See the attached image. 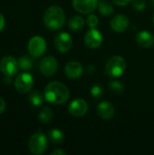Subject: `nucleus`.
Returning a JSON list of instances; mask_svg holds the SVG:
<instances>
[{"mask_svg": "<svg viewBox=\"0 0 154 155\" xmlns=\"http://www.w3.org/2000/svg\"><path fill=\"white\" fill-rule=\"evenodd\" d=\"M133 6L136 11H143L146 4L144 0H133Z\"/></svg>", "mask_w": 154, "mask_h": 155, "instance_id": "a878e982", "label": "nucleus"}, {"mask_svg": "<svg viewBox=\"0 0 154 155\" xmlns=\"http://www.w3.org/2000/svg\"><path fill=\"white\" fill-rule=\"evenodd\" d=\"M53 112L52 110L47 107V106H44L42 108L41 112L39 113L38 114V118H39V121L43 124H47V123H50L53 119Z\"/></svg>", "mask_w": 154, "mask_h": 155, "instance_id": "412c9836", "label": "nucleus"}, {"mask_svg": "<svg viewBox=\"0 0 154 155\" xmlns=\"http://www.w3.org/2000/svg\"><path fill=\"white\" fill-rule=\"evenodd\" d=\"M103 35L101 32L95 28H91L84 36V43L85 45L91 49H95L101 46L103 44Z\"/></svg>", "mask_w": 154, "mask_h": 155, "instance_id": "9b49d317", "label": "nucleus"}, {"mask_svg": "<svg viewBox=\"0 0 154 155\" xmlns=\"http://www.w3.org/2000/svg\"><path fill=\"white\" fill-rule=\"evenodd\" d=\"M45 101L53 104H63L66 103L70 97V92L66 85L64 84L54 81L49 83L44 91Z\"/></svg>", "mask_w": 154, "mask_h": 155, "instance_id": "f257e3e1", "label": "nucleus"}, {"mask_svg": "<svg viewBox=\"0 0 154 155\" xmlns=\"http://www.w3.org/2000/svg\"><path fill=\"white\" fill-rule=\"evenodd\" d=\"M28 148L31 153L34 155L43 154L47 148V139L46 136L41 133L34 134L28 141Z\"/></svg>", "mask_w": 154, "mask_h": 155, "instance_id": "20e7f679", "label": "nucleus"}, {"mask_svg": "<svg viewBox=\"0 0 154 155\" xmlns=\"http://www.w3.org/2000/svg\"><path fill=\"white\" fill-rule=\"evenodd\" d=\"M137 44L143 48H150L154 45V35L149 31L143 30L136 35Z\"/></svg>", "mask_w": 154, "mask_h": 155, "instance_id": "dca6fc26", "label": "nucleus"}, {"mask_svg": "<svg viewBox=\"0 0 154 155\" xmlns=\"http://www.w3.org/2000/svg\"><path fill=\"white\" fill-rule=\"evenodd\" d=\"M91 95L95 98V99H98L100 98L103 94V88L101 87V85L99 84H94L93 85V87L91 88Z\"/></svg>", "mask_w": 154, "mask_h": 155, "instance_id": "b1692460", "label": "nucleus"}, {"mask_svg": "<svg viewBox=\"0 0 154 155\" xmlns=\"http://www.w3.org/2000/svg\"><path fill=\"white\" fill-rule=\"evenodd\" d=\"M5 27V17L4 15L0 13V31Z\"/></svg>", "mask_w": 154, "mask_h": 155, "instance_id": "c756f323", "label": "nucleus"}, {"mask_svg": "<svg viewBox=\"0 0 154 155\" xmlns=\"http://www.w3.org/2000/svg\"><path fill=\"white\" fill-rule=\"evenodd\" d=\"M115 5H120V6H124V5H127L129 3H131L132 0H112Z\"/></svg>", "mask_w": 154, "mask_h": 155, "instance_id": "bb28decb", "label": "nucleus"}, {"mask_svg": "<svg viewBox=\"0 0 154 155\" xmlns=\"http://www.w3.org/2000/svg\"><path fill=\"white\" fill-rule=\"evenodd\" d=\"M153 23H154V16H153Z\"/></svg>", "mask_w": 154, "mask_h": 155, "instance_id": "2f4dec72", "label": "nucleus"}, {"mask_svg": "<svg viewBox=\"0 0 154 155\" xmlns=\"http://www.w3.org/2000/svg\"><path fill=\"white\" fill-rule=\"evenodd\" d=\"M73 6L81 14H90L98 6V0H73Z\"/></svg>", "mask_w": 154, "mask_h": 155, "instance_id": "f8f14e48", "label": "nucleus"}, {"mask_svg": "<svg viewBox=\"0 0 154 155\" xmlns=\"http://www.w3.org/2000/svg\"><path fill=\"white\" fill-rule=\"evenodd\" d=\"M83 72H84L83 65L77 61H71L64 67V73L66 76L71 79L79 78L83 74Z\"/></svg>", "mask_w": 154, "mask_h": 155, "instance_id": "4468645a", "label": "nucleus"}, {"mask_svg": "<svg viewBox=\"0 0 154 155\" xmlns=\"http://www.w3.org/2000/svg\"><path fill=\"white\" fill-rule=\"evenodd\" d=\"M130 25V21L128 17L124 15H117L112 18L110 25L111 28L116 33H123L125 32Z\"/></svg>", "mask_w": 154, "mask_h": 155, "instance_id": "ddd939ff", "label": "nucleus"}, {"mask_svg": "<svg viewBox=\"0 0 154 155\" xmlns=\"http://www.w3.org/2000/svg\"><path fill=\"white\" fill-rule=\"evenodd\" d=\"M44 98V96L39 91H34L29 94L28 101H29V103H30V104L32 106L38 107L43 104Z\"/></svg>", "mask_w": 154, "mask_h": 155, "instance_id": "6ab92c4d", "label": "nucleus"}, {"mask_svg": "<svg viewBox=\"0 0 154 155\" xmlns=\"http://www.w3.org/2000/svg\"><path fill=\"white\" fill-rule=\"evenodd\" d=\"M51 155H66V153L61 149H56L54 152L51 153Z\"/></svg>", "mask_w": 154, "mask_h": 155, "instance_id": "c85d7f7f", "label": "nucleus"}, {"mask_svg": "<svg viewBox=\"0 0 154 155\" xmlns=\"http://www.w3.org/2000/svg\"><path fill=\"white\" fill-rule=\"evenodd\" d=\"M151 2H152V5H154V0H151Z\"/></svg>", "mask_w": 154, "mask_h": 155, "instance_id": "7c9ffc66", "label": "nucleus"}, {"mask_svg": "<svg viewBox=\"0 0 154 155\" xmlns=\"http://www.w3.org/2000/svg\"><path fill=\"white\" fill-rule=\"evenodd\" d=\"M48 137L50 141L54 144H60L64 140V133L59 129H51L48 133Z\"/></svg>", "mask_w": 154, "mask_h": 155, "instance_id": "a211bd4d", "label": "nucleus"}, {"mask_svg": "<svg viewBox=\"0 0 154 155\" xmlns=\"http://www.w3.org/2000/svg\"><path fill=\"white\" fill-rule=\"evenodd\" d=\"M98 10L100 14L103 15H110L114 11L113 5L107 0H103L98 3Z\"/></svg>", "mask_w": 154, "mask_h": 155, "instance_id": "aec40b11", "label": "nucleus"}, {"mask_svg": "<svg viewBox=\"0 0 154 155\" xmlns=\"http://www.w3.org/2000/svg\"><path fill=\"white\" fill-rule=\"evenodd\" d=\"M68 26L72 31H79L84 26V20L82 16L74 15L72 16L68 21Z\"/></svg>", "mask_w": 154, "mask_h": 155, "instance_id": "f3484780", "label": "nucleus"}, {"mask_svg": "<svg viewBox=\"0 0 154 155\" xmlns=\"http://www.w3.org/2000/svg\"><path fill=\"white\" fill-rule=\"evenodd\" d=\"M18 60L13 56H5L0 60V70L3 74L12 77L18 72Z\"/></svg>", "mask_w": 154, "mask_h": 155, "instance_id": "0eeeda50", "label": "nucleus"}, {"mask_svg": "<svg viewBox=\"0 0 154 155\" xmlns=\"http://www.w3.org/2000/svg\"><path fill=\"white\" fill-rule=\"evenodd\" d=\"M28 52L34 57L42 56L46 50V42L45 40L39 35L33 36L28 42Z\"/></svg>", "mask_w": 154, "mask_h": 155, "instance_id": "39448f33", "label": "nucleus"}, {"mask_svg": "<svg viewBox=\"0 0 154 155\" xmlns=\"http://www.w3.org/2000/svg\"><path fill=\"white\" fill-rule=\"evenodd\" d=\"M58 68L57 60L53 56H46L43 58L39 64V70L41 74L46 77H50L55 74Z\"/></svg>", "mask_w": 154, "mask_h": 155, "instance_id": "6e6552de", "label": "nucleus"}, {"mask_svg": "<svg viewBox=\"0 0 154 155\" xmlns=\"http://www.w3.org/2000/svg\"><path fill=\"white\" fill-rule=\"evenodd\" d=\"M109 89L115 94H122L124 92V87L120 81H112L109 84Z\"/></svg>", "mask_w": 154, "mask_h": 155, "instance_id": "5701e85b", "label": "nucleus"}, {"mask_svg": "<svg viewBox=\"0 0 154 155\" xmlns=\"http://www.w3.org/2000/svg\"><path fill=\"white\" fill-rule=\"evenodd\" d=\"M5 110V100L0 96V114H2Z\"/></svg>", "mask_w": 154, "mask_h": 155, "instance_id": "cd10ccee", "label": "nucleus"}, {"mask_svg": "<svg viewBox=\"0 0 154 155\" xmlns=\"http://www.w3.org/2000/svg\"><path fill=\"white\" fill-rule=\"evenodd\" d=\"M73 45V40L71 35L66 32L58 33L54 38V46L60 53L68 52Z\"/></svg>", "mask_w": 154, "mask_h": 155, "instance_id": "1a4fd4ad", "label": "nucleus"}, {"mask_svg": "<svg viewBox=\"0 0 154 155\" xmlns=\"http://www.w3.org/2000/svg\"><path fill=\"white\" fill-rule=\"evenodd\" d=\"M88 111V104L85 100L82 98H76L68 105V112L74 117H81L84 115Z\"/></svg>", "mask_w": 154, "mask_h": 155, "instance_id": "9d476101", "label": "nucleus"}, {"mask_svg": "<svg viewBox=\"0 0 154 155\" xmlns=\"http://www.w3.org/2000/svg\"><path fill=\"white\" fill-rule=\"evenodd\" d=\"M126 69V61L120 55L112 56L105 65V73L111 77H119L123 75Z\"/></svg>", "mask_w": 154, "mask_h": 155, "instance_id": "7ed1b4c3", "label": "nucleus"}, {"mask_svg": "<svg viewBox=\"0 0 154 155\" xmlns=\"http://www.w3.org/2000/svg\"><path fill=\"white\" fill-rule=\"evenodd\" d=\"M14 84L17 92L21 94H26L33 88L34 78L28 73H22L15 77Z\"/></svg>", "mask_w": 154, "mask_h": 155, "instance_id": "423d86ee", "label": "nucleus"}, {"mask_svg": "<svg viewBox=\"0 0 154 155\" xmlns=\"http://www.w3.org/2000/svg\"><path fill=\"white\" fill-rule=\"evenodd\" d=\"M44 23L49 30H59L65 23L64 11L58 5L48 7L44 15Z\"/></svg>", "mask_w": 154, "mask_h": 155, "instance_id": "f03ea898", "label": "nucleus"}, {"mask_svg": "<svg viewBox=\"0 0 154 155\" xmlns=\"http://www.w3.org/2000/svg\"><path fill=\"white\" fill-rule=\"evenodd\" d=\"M86 24H87V25L90 28H95L98 25V24H99V19H98V17L95 15L91 14L86 18Z\"/></svg>", "mask_w": 154, "mask_h": 155, "instance_id": "393cba45", "label": "nucleus"}, {"mask_svg": "<svg viewBox=\"0 0 154 155\" xmlns=\"http://www.w3.org/2000/svg\"><path fill=\"white\" fill-rule=\"evenodd\" d=\"M18 65L19 69L23 71H30L33 67V61L28 56H21L18 59Z\"/></svg>", "mask_w": 154, "mask_h": 155, "instance_id": "4be33fe9", "label": "nucleus"}, {"mask_svg": "<svg viewBox=\"0 0 154 155\" xmlns=\"http://www.w3.org/2000/svg\"><path fill=\"white\" fill-rule=\"evenodd\" d=\"M97 114L103 120H111L114 115V107L110 102L103 101L97 106Z\"/></svg>", "mask_w": 154, "mask_h": 155, "instance_id": "2eb2a0df", "label": "nucleus"}]
</instances>
